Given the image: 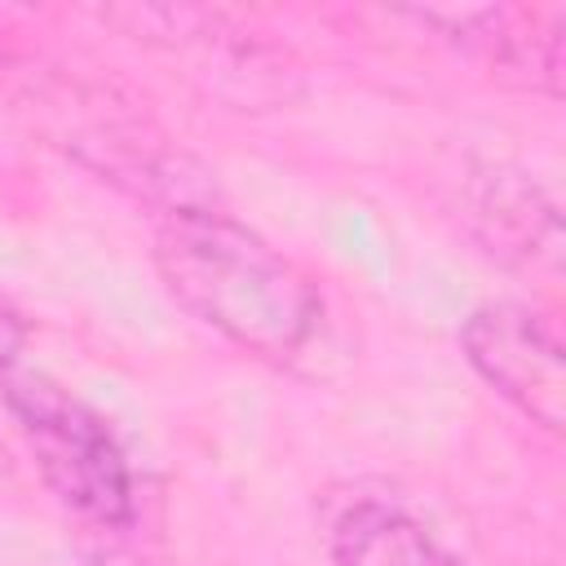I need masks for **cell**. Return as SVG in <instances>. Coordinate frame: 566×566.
I'll return each instance as SVG.
<instances>
[{
    "label": "cell",
    "instance_id": "6da1fadb",
    "mask_svg": "<svg viewBox=\"0 0 566 566\" xmlns=\"http://www.w3.org/2000/svg\"><path fill=\"white\" fill-rule=\"evenodd\" d=\"M155 270L203 327L270 363H296L323 336V292L239 217L181 203L155 221Z\"/></svg>",
    "mask_w": 566,
    "mask_h": 566
},
{
    "label": "cell",
    "instance_id": "7a4b0ae2",
    "mask_svg": "<svg viewBox=\"0 0 566 566\" xmlns=\"http://www.w3.org/2000/svg\"><path fill=\"white\" fill-rule=\"evenodd\" d=\"M0 407L22 433L49 495L62 513L97 535L124 539L142 522V482L115 424L44 367L0 358Z\"/></svg>",
    "mask_w": 566,
    "mask_h": 566
},
{
    "label": "cell",
    "instance_id": "3957f363",
    "mask_svg": "<svg viewBox=\"0 0 566 566\" xmlns=\"http://www.w3.org/2000/svg\"><path fill=\"white\" fill-rule=\"evenodd\" d=\"M102 22L155 49L186 80L239 111L283 106L301 93V66L287 57V49H274L261 31L234 22L230 13L186 4H124L102 9Z\"/></svg>",
    "mask_w": 566,
    "mask_h": 566
},
{
    "label": "cell",
    "instance_id": "277c9868",
    "mask_svg": "<svg viewBox=\"0 0 566 566\" xmlns=\"http://www.w3.org/2000/svg\"><path fill=\"white\" fill-rule=\"evenodd\" d=\"M464 363L535 429H566V349L548 314L522 301H486L460 323Z\"/></svg>",
    "mask_w": 566,
    "mask_h": 566
},
{
    "label": "cell",
    "instance_id": "5b68a950",
    "mask_svg": "<svg viewBox=\"0 0 566 566\" xmlns=\"http://www.w3.org/2000/svg\"><path fill=\"white\" fill-rule=\"evenodd\" d=\"M411 18L429 27L442 44H451L464 62L482 66L491 80L544 97H562V49H566L562 9L451 4V9H411Z\"/></svg>",
    "mask_w": 566,
    "mask_h": 566
},
{
    "label": "cell",
    "instance_id": "8992f818",
    "mask_svg": "<svg viewBox=\"0 0 566 566\" xmlns=\"http://www.w3.org/2000/svg\"><path fill=\"white\" fill-rule=\"evenodd\" d=\"M323 553L332 566H464L442 526L385 482H349L323 500Z\"/></svg>",
    "mask_w": 566,
    "mask_h": 566
},
{
    "label": "cell",
    "instance_id": "52a82bcc",
    "mask_svg": "<svg viewBox=\"0 0 566 566\" xmlns=\"http://www.w3.org/2000/svg\"><path fill=\"white\" fill-rule=\"evenodd\" d=\"M464 221L478 243L504 265L557 283L562 274V208L517 164L482 159L464 177Z\"/></svg>",
    "mask_w": 566,
    "mask_h": 566
},
{
    "label": "cell",
    "instance_id": "ba28073f",
    "mask_svg": "<svg viewBox=\"0 0 566 566\" xmlns=\"http://www.w3.org/2000/svg\"><path fill=\"white\" fill-rule=\"evenodd\" d=\"M4 478H9V464H4V455H0V486H4Z\"/></svg>",
    "mask_w": 566,
    "mask_h": 566
}]
</instances>
